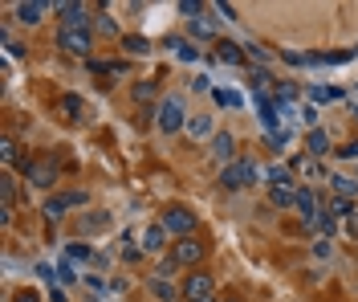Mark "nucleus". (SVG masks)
I'll use <instances>...</instances> for the list:
<instances>
[{"instance_id": "4be33fe9", "label": "nucleus", "mask_w": 358, "mask_h": 302, "mask_svg": "<svg viewBox=\"0 0 358 302\" xmlns=\"http://www.w3.org/2000/svg\"><path fill=\"white\" fill-rule=\"evenodd\" d=\"M187 29H192V37H200V41H212V37H216V21H212V17H196V21H187Z\"/></svg>"}, {"instance_id": "72a5a7b5", "label": "nucleus", "mask_w": 358, "mask_h": 302, "mask_svg": "<svg viewBox=\"0 0 358 302\" xmlns=\"http://www.w3.org/2000/svg\"><path fill=\"white\" fill-rule=\"evenodd\" d=\"M0 156H4V163H21V160H24L21 151H17V143H13V139L0 143Z\"/></svg>"}, {"instance_id": "cd10ccee", "label": "nucleus", "mask_w": 358, "mask_h": 302, "mask_svg": "<svg viewBox=\"0 0 358 302\" xmlns=\"http://www.w3.org/2000/svg\"><path fill=\"white\" fill-rule=\"evenodd\" d=\"M167 49H176V57H179V62H196V57H200V49H196V46H187L183 37H171V41H167Z\"/></svg>"}, {"instance_id": "b1692460", "label": "nucleus", "mask_w": 358, "mask_h": 302, "mask_svg": "<svg viewBox=\"0 0 358 302\" xmlns=\"http://www.w3.org/2000/svg\"><path fill=\"white\" fill-rule=\"evenodd\" d=\"M187 135H192V139H208V135H212V115L187 118Z\"/></svg>"}, {"instance_id": "c03bdc74", "label": "nucleus", "mask_w": 358, "mask_h": 302, "mask_svg": "<svg viewBox=\"0 0 358 302\" xmlns=\"http://www.w3.org/2000/svg\"><path fill=\"white\" fill-rule=\"evenodd\" d=\"M86 286H90V290H94V294H102V290H106V282H102V278H94V274H90V278H86Z\"/></svg>"}, {"instance_id": "4468645a", "label": "nucleus", "mask_w": 358, "mask_h": 302, "mask_svg": "<svg viewBox=\"0 0 358 302\" xmlns=\"http://www.w3.org/2000/svg\"><path fill=\"white\" fill-rule=\"evenodd\" d=\"M167 237L171 233L163 229V225H151V229L143 233V254H163L167 249Z\"/></svg>"}, {"instance_id": "e433bc0d", "label": "nucleus", "mask_w": 358, "mask_h": 302, "mask_svg": "<svg viewBox=\"0 0 358 302\" xmlns=\"http://www.w3.org/2000/svg\"><path fill=\"white\" fill-rule=\"evenodd\" d=\"M179 13H183L187 21H196V17L203 13V4H200V0H183V4H179Z\"/></svg>"}, {"instance_id": "f3484780", "label": "nucleus", "mask_w": 358, "mask_h": 302, "mask_svg": "<svg viewBox=\"0 0 358 302\" xmlns=\"http://www.w3.org/2000/svg\"><path fill=\"white\" fill-rule=\"evenodd\" d=\"M293 209L301 212V221H306V217H313V212H322L317 196H313V188H297V200H293Z\"/></svg>"}, {"instance_id": "39448f33", "label": "nucleus", "mask_w": 358, "mask_h": 302, "mask_svg": "<svg viewBox=\"0 0 358 302\" xmlns=\"http://www.w3.org/2000/svg\"><path fill=\"white\" fill-rule=\"evenodd\" d=\"M167 233H176V237H192V229H196V212L183 209V205H176V209L163 212V221H159Z\"/></svg>"}, {"instance_id": "bb28decb", "label": "nucleus", "mask_w": 358, "mask_h": 302, "mask_svg": "<svg viewBox=\"0 0 358 302\" xmlns=\"http://www.w3.org/2000/svg\"><path fill=\"white\" fill-rule=\"evenodd\" d=\"M326 212H330L334 221H346V217H355V200H346V196H334V200L326 205Z\"/></svg>"}, {"instance_id": "49530a36", "label": "nucleus", "mask_w": 358, "mask_h": 302, "mask_svg": "<svg viewBox=\"0 0 358 302\" xmlns=\"http://www.w3.org/2000/svg\"><path fill=\"white\" fill-rule=\"evenodd\" d=\"M13 302H41L33 290H21V294H13Z\"/></svg>"}, {"instance_id": "9d476101", "label": "nucleus", "mask_w": 358, "mask_h": 302, "mask_svg": "<svg viewBox=\"0 0 358 302\" xmlns=\"http://www.w3.org/2000/svg\"><path fill=\"white\" fill-rule=\"evenodd\" d=\"M289 167H293V176H301V180H330L326 172H322V160H313V156H297V160H289Z\"/></svg>"}, {"instance_id": "37998d69", "label": "nucleus", "mask_w": 358, "mask_h": 302, "mask_svg": "<svg viewBox=\"0 0 358 302\" xmlns=\"http://www.w3.org/2000/svg\"><path fill=\"white\" fill-rule=\"evenodd\" d=\"M248 57H252V62H268V49L252 41V46H248Z\"/></svg>"}, {"instance_id": "aec40b11", "label": "nucleus", "mask_w": 358, "mask_h": 302, "mask_svg": "<svg viewBox=\"0 0 358 302\" xmlns=\"http://www.w3.org/2000/svg\"><path fill=\"white\" fill-rule=\"evenodd\" d=\"M216 62H224V66H241V62H245V53H241L236 41H220V46H216Z\"/></svg>"}, {"instance_id": "58836bf2", "label": "nucleus", "mask_w": 358, "mask_h": 302, "mask_svg": "<svg viewBox=\"0 0 358 302\" xmlns=\"http://www.w3.org/2000/svg\"><path fill=\"white\" fill-rule=\"evenodd\" d=\"M310 98L313 102H330V98H338V90H330V86H313Z\"/></svg>"}, {"instance_id": "dca6fc26", "label": "nucleus", "mask_w": 358, "mask_h": 302, "mask_svg": "<svg viewBox=\"0 0 358 302\" xmlns=\"http://www.w3.org/2000/svg\"><path fill=\"white\" fill-rule=\"evenodd\" d=\"M301 225H306V233H322V237H330V233H334V217L322 209V212H313V217H306Z\"/></svg>"}, {"instance_id": "f704fd0d", "label": "nucleus", "mask_w": 358, "mask_h": 302, "mask_svg": "<svg viewBox=\"0 0 358 302\" xmlns=\"http://www.w3.org/2000/svg\"><path fill=\"white\" fill-rule=\"evenodd\" d=\"M330 254H334V245H330V237H313V257H322V261H326Z\"/></svg>"}, {"instance_id": "1a4fd4ad", "label": "nucleus", "mask_w": 358, "mask_h": 302, "mask_svg": "<svg viewBox=\"0 0 358 302\" xmlns=\"http://www.w3.org/2000/svg\"><path fill=\"white\" fill-rule=\"evenodd\" d=\"M57 176H62V172H57V160H37L33 167H29V180H33L37 188H53Z\"/></svg>"}, {"instance_id": "2eb2a0df", "label": "nucleus", "mask_w": 358, "mask_h": 302, "mask_svg": "<svg viewBox=\"0 0 358 302\" xmlns=\"http://www.w3.org/2000/svg\"><path fill=\"white\" fill-rule=\"evenodd\" d=\"M293 200H297V188L293 184L268 188V205H273V209H293Z\"/></svg>"}, {"instance_id": "f03ea898", "label": "nucleus", "mask_w": 358, "mask_h": 302, "mask_svg": "<svg viewBox=\"0 0 358 302\" xmlns=\"http://www.w3.org/2000/svg\"><path fill=\"white\" fill-rule=\"evenodd\" d=\"M265 167L257 160H236V163H228L220 172V184L224 188H232V192H241V188H248V184H257V176H261Z\"/></svg>"}, {"instance_id": "79ce46f5", "label": "nucleus", "mask_w": 358, "mask_h": 302, "mask_svg": "<svg viewBox=\"0 0 358 302\" xmlns=\"http://www.w3.org/2000/svg\"><path fill=\"white\" fill-rule=\"evenodd\" d=\"M212 13H216L220 21H236V8H232V4H212Z\"/></svg>"}, {"instance_id": "20e7f679", "label": "nucleus", "mask_w": 358, "mask_h": 302, "mask_svg": "<svg viewBox=\"0 0 358 302\" xmlns=\"http://www.w3.org/2000/svg\"><path fill=\"white\" fill-rule=\"evenodd\" d=\"M179 294H183V302H208L212 298V274L192 270V274L183 278V286H179Z\"/></svg>"}, {"instance_id": "0eeeda50", "label": "nucleus", "mask_w": 358, "mask_h": 302, "mask_svg": "<svg viewBox=\"0 0 358 302\" xmlns=\"http://www.w3.org/2000/svg\"><path fill=\"white\" fill-rule=\"evenodd\" d=\"M86 200H90L86 192H62V196H53V200H45V221L53 225V221H57V217H62L66 209H82Z\"/></svg>"}, {"instance_id": "393cba45", "label": "nucleus", "mask_w": 358, "mask_h": 302, "mask_svg": "<svg viewBox=\"0 0 358 302\" xmlns=\"http://www.w3.org/2000/svg\"><path fill=\"white\" fill-rule=\"evenodd\" d=\"M94 29H98L102 37H118V21L110 17V8H98V17H94Z\"/></svg>"}, {"instance_id": "6e6552de", "label": "nucleus", "mask_w": 358, "mask_h": 302, "mask_svg": "<svg viewBox=\"0 0 358 302\" xmlns=\"http://www.w3.org/2000/svg\"><path fill=\"white\" fill-rule=\"evenodd\" d=\"M53 8L62 13V29H86V25H90V8H86V4L62 0V4H53Z\"/></svg>"}, {"instance_id": "473e14b6", "label": "nucleus", "mask_w": 358, "mask_h": 302, "mask_svg": "<svg viewBox=\"0 0 358 302\" xmlns=\"http://www.w3.org/2000/svg\"><path fill=\"white\" fill-rule=\"evenodd\" d=\"M66 257H69V261H86V257H90V245H82V241H69V245H66Z\"/></svg>"}, {"instance_id": "9b49d317", "label": "nucleus", "mask_w": 358, "mask_h": 302, "mask_svg": "<svg viewBox=\"0 0 358 302\" xmlns=\"http://www.w3.org/2000/svg\"><path fill=\"white\" fill-rule=\"evenodd\" d=\"M212 160H220L224 167H228V163H236V139H232L228 131L212 135Z\"/></svg>"}, {"instance_id": "a19ab883", "label": "nucleus", "mask_w": 358, "mask_h": 302, "mask_svg": "<svg viewBox=\"0 0 358 302\" xmlns=\"http://www.w3.org/2000/svg\"><path fill=\"white\" fill-rule=\"evenodd\" d=\"M134 98H138V102L155 98V82H138V86H134Z\"/></svg>"}, {"instance_id": "412c9836", "label": "nucleus", "mask_w": 358, "mask_h": 302, "mask_svg": "<svg viewBox=\"0 0 358 302\" xmlns=\"http://www.w3.org/2000/svg\"><path fill=\"white\" fill-rule=\"evenodd\" d=\"M106 225H110V212H86V217L78 221V229L82 233H102Z\"/></svg>"}, {"instance_id": "6ab92c4d", "label": "nucleus", "mask_w": 358, "mask_h": 302, "mask_svg": "<svg viewBox=\"0 0 358 302\" xmlns=\"http://www.w3.org/2000/svg\"><path fill=\"white\" fill-rule=\"evenodd\" d=\"M330 188H334V196H346V200H355V196H358V180L342 176V172H334V176H330Z\"/></svg>"}, {"instance_id": "f257e3e1", "label": "nucleus", "mask_w": 358, "mask_h": 302, "mask_svg": "<svg viewBox=\"0 0 358 302\" xmlns=\"http://www.w3.org/2000/svg\"><path fill=\"white\" fill-rule=\"evenodd\" d=\"M155 123L163 135H176V131H187V111H183V98L171 94V98H163L155 111Z\"/></svg>"}, {"instance_id": "7ed1b4c3", "label": "nucleus", "mask_w": 358, "mask_h": 302, "mask_svg": "<svg viewBox=\"0 0 358 302\" xmlns=\"http://www.w3.org/2000/svg\"><path fill=\"white\" fill-rule=\"evenodd\" d=\"M203 254H208V245L196 241V237H179L176 245H171V261H176V266H187V270H192V266H200Z\"/></svg>"}, {"instance_id": "09e8293b", "label": "nucleus", "mask_w": 358, "mask_h": 302, "mask_svg": "<svg viewBox=\"0 0 358 302\" xmlns=\"http://www.w3.org/2000/svg\"><path fill=\"white\" fill-rule=\"evenodd\" d=\"M208 302H212V298H208Z\"/></svg>"}, {"instance_id": "7c9ffc66", "label": "nucleus", "mask_w": 358, "mask_h": 302, "mask_svg": "<svg viewBox=\"0 0 358 302\" xmlns=\"http://www.w3.org/2000/svg\"><path fill=\"white\" fill-rule=\"evenodd\" d=\"M289 139H293V131H289V127H281V131H273V135H268L273 151H289Z\"/></svg>"}, {"instance_id": "c85d7f7f", "label": "nucleus", "mask_w": 358, "mask_h": 302, "mask_svg": "<svg viewBox=\"0 0 358 302\" xmlns=\"http://www.w3.org/2000/svg\"><path fill=\"white\" fill-rule=\"evenodd\" d=\"M212 98H216V107H228V111H241V102H245V98H241V94L236 90H212Z\"/></svg>"}, {"instance_id": "a18cd8bd", "label": "nucleus", "mask_w": 358, "mask_h": 302, "mask_svg": "<svg viewBox=\"0 0 358 302\" xmlns=\"http://www.w3.org/2000/svg\"><path fill=\"white\" fill-rule=\"evenodd\" d=\"M4 49H8V53H13V57H21V53H24V46H21V41H13V37H8V41H4Z\"/></svg>"}, {"instance_id": "423d86ee", "label": "nucleus", "mask_w": 358, "mask_h": 302, "mask_svg": "<svg viewBox=\"0 0 358 302\" xmlns=\"http://www.w3.org/2000/svg\"><path fill=\"white\" fill-rule=\"evenodd\" d=\"M57 46L73 53V57H90V49H94V37H90V29H62L57 33Z\"/></svg>"}, {"instance_id": "ddd939ff", "label": "nucleus", "mask_w": 358, "mask_h": 302, "mask_svg": "<svg viewBox=\"0 0 358 302\" xmlns=\"http://www.w3.org/2000/svg\"><path fill=\"white\" fill-rule=\"evenodd\" d=\"M330 151H334V147H330V135H326L322 127H317V131H310V135H306V156H313V160H326Z\"/></svg>"}, {"instance_id": "5701e85b", "label": "nucleus", "mask_w": 358, "mask_h": 302, "mask_svg": "<svg viewBox=\"0 0 358 302\" xmlns=\"http://www.w3.org/2000/svg\"><path fill=\"white\" fill-rule=\"evenodd\" d=\"M151 294H155V298H163V302H176V298H183V294H179L176 286H171L167 278H159V274L151 278Z\"/></svg>"}, {"instance_id": "f8f14e48", "label": "nucleus", "mask_w": 358, "mask_h": 302, "mask_svg": "<svg viewBox=\"0 0 358 302\" xmlns=\"http://www.w3.org/2000/svg\"><path fill=\"white\" fill-rule=\"evenodd\" d=\"M45 13H49V4H41V0H21V4L13 8V17H17L21 25H37Z\"/></svg>"}, {"instance_id": "ea45409f", "label": "nucleus", "mask_w": 358, "mask_h": 302, "mask_svg": "<svg viewBox=\"0 0 358 302\" xmlns=\"http://www.w3.org/2000/svg\"><path fill=\"white\" fill-rule=\"evenodd\" d=\"M301 123H306V127H310V131H317V107H301Z\"/></svg>"}, {"instance_id": "a878e982", "label": "nucleus", "mask_w": 358, "mask_h": 302, "mask_svg": "<svg viewBox=\"0 0 358 302\" xmlns=\"http://www.w3.org/2000/svg\"><path fill=\"white\" fill-rule=\"evenodd\" d=\"M122 49L134 53V57H143V53H151V41H147L143 33H127V37H122Z\"/></svg>"}, {"instance_id": "c9c22d12", "label": "nucleus", "mask_w": 358, "mask_h": 302, "mask_svg": "<svg viewBox=\"0 0 358 302\" xmlns=\"http://www.w3.org/2000/svg\"><path fill=\"white\" fill-rule=\"evenodd\" d=\"M57 278H62V286H69V282H78V274H73V266H69V257H62V261H57Z\"/></svg>"}, {"instance_id": "de8ad7c7", "label": "nucleus", "mask_w": 358, "mask_h": 302, "mask_svg": "<svg viewBox=\"0 0 358 302\" xmlns=\"http://www.w3.org/2000/svg\"><path fill=\"white\" fill-rule=\"evenodd\" d=\"M355 115H358V111H355Z\"/></svg>"}, {"instance_id": "a211bd4d", "label": "nucleus", "mask_w": 358, "mask_h": 302, "mask_svg": "<svg viewBox=\"0 0 358 302\" xmlns=\"http://www.w3.org/2000/svg\"><path fill=\"white\" fill-rule=\"evenodd\" d=\"M265 176H268V188H277V184H293V167L289 163H268L265 167Z\"/></svg>"}, {"instance_id": "2f4dec72", "label": "nucleus", "mask_w": 358, "mask_h": 302, "mask_svg": "<svg viewBox=\"0 0 358 302\" xmlns=\"http://www.w3.org/2000/svg\"><path fill=\"white\" fill-rule=\"evenodd\" d=\"M62 111H66L69 118H82V98H78V94H66V98H62Z\"/></svg>"}, {"instance_id": "c756f323", "label": "nucleus", "mask_w": 358, "mask_h": 302, "mask_svg": "<svg viewBox=\"0 0 358 302\" xmlns=\"http://www.w3.org/2000/svg\"><path fill=\"white\" fill-rule=\"evenodd\" d=\"M118 257H122V261H138V257H143V245H134L131 237H122V241H118Z\"/></svg>"}, {"instance_id": "4c0bfd02", "label": "nucleus", "mask_w": 358, "mask_h": 302, "mask_svg": "<svg viewBox=\"0 0 358 302\" xmlns=\"http://www.w3.org/2000/svg\"><path fill=\"white\" fill-rule=\"evenodd\" d=\"M338 160H355V163H358V139L342 143V147H338Z\"/></svg>"}]
</instances>
